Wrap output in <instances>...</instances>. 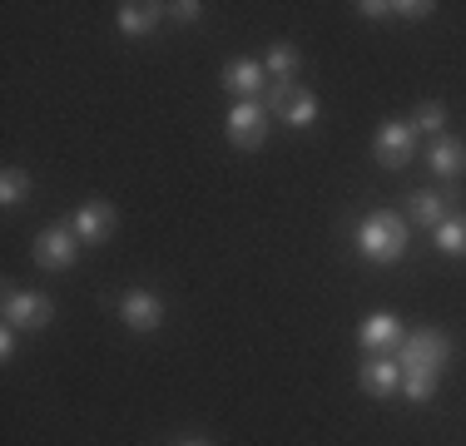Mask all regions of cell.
Here are the masks:
<instances>
[{
	"label": "cell",
	"instance_id": "3",
	"mask_svg": "<svg viewBox=\"0 0 466 446\" xmlns=\"http://www.w3.org/2000/svg\"><path fill=\"white\" fill-rule=\"evenodd\" d=\"M268 115L288 119V125H313V119H318V99H313V89H303L298 80H279L268 89Z\"/></svg>",
	"mask_w": 466,
	"mask_h": 446
},
{
	"label": "cell",
	"instance_id": "9",
	"mask_svg": "<svg viewBox=\"0 0 466 446\" xmlns=\"http://www.w3.org/2000/svg\"><path fill=\"white\" fill-rule=\"evenodd\" d=\"M397 387H402V367H397V357H372V362H362V392L392 397Z\"/></svg>",
	"mask_w": 466,
	"mask_h": 446
},
{
	"label": "cell",
	"instance_id": "18",
	"mask_svg": "<svg viewBox=\"0 0 466 446\" xmlns=\"http://www.w3.org/2000/svg\"><path fill=\"white\" fill-rule=\"evenodd\" d=\"M268 70L279 75V80H293V70H298V50H293V45H273V50H268Z\"/></svg>",
	"mask_w": 466,
	"mask_h": 446
},
{
	"label": "cell",
	"instance_id": "23",
	"mask_svg": "<svg viewBox=\"0 0 466 446\" xmlns=\"http://www.w3.org/2000/svg\"><path fill=\"white\" fill-rule=\"evenodd\" d=\"M184 446H208V441H184Z\"/></svg>",
	"mask_w": 466,
	"mask_h": 446
},
{
	"label": "cell",
	"instance_id": "17",
	"mask_svg": "<svg viewBox=\"0 0 466 446\" xmlns=\"http://www.w3.org/2000/svg\"><path fill=\"white\" fill-rule=\"evenodd\" d=\"M441 125H447V109H441L437 99H427V105H417V115H412V134H417V129H427V134H441Z\"/></svg>",
	"mask_w": 466,
	"mask_h": 446
},
{
	"label": "cell",
	"instance_id": "22",
	"mask_svg": "<svg viewBox=\"0 0 466 446\" xmlns=\"http://www.w3.org/2000/svg\"><path fill=\"white\" fill-rule=\"evenodd\" d=\"M10 352H15V328L0 332V357H10Z\"/></svg>",
	"mask_w": 466,
	"mask_h": 446
},
{
	"label": "cell",
	"instance_id": "15",
	"mask_svg": "<svg viewBox=\"0 0 466 446\" xmlns=\"http://www.w3.org/2000/svg\"><path fill=\"white\" fill-rule=\"evenodd\" d=\"M431 169L441 178H457L466 169V144L451 139V134H437V144H431Z\"/></svg>",
	"mask_w": 466,
	"mask_h": 446
},
{
	"label": "cell",
	"instance_id": "8",
	"mask_svg": "<svg viewBox=\"0 0 466 446\" xmlns=\"http://www.w3.org/2000/svg\"><path fill=\"white\" fill-rule=\"evenodd\" d=\"M407 204H412V218H417V223H431V228H441V223H447V208H461V188L447 184L441 194H427V188H421V194H412Z\"/></svg>",
	"mask_w": 466,
	"mask_h": 446
},
{
	"label": "cell",
	"instance_id": "16",
	"mask_svg": "<svg viewBox=\"0 0 466 446\" xmlns=\"http://www.w3.org/2000/svg\"><path fill=\"white\" fill-rule=\"evenodd\" d=\"M437 248L451 253V258H466V214H451L437 228Z\"/></svg>",
	"mask_w": 466,
	"mask_h": 446
},
{
	"label": "cell",
	"instance_id": "2",
	"mask_svg": "<svg viewBox=\"0 0 466 446\" xmlns=\"http://www.w3.org/2000/svg\"><path fill=\"white\" fill-rule=\"evenodd\" d=\"M358 248H362V258H372V263H397V258L407 253V223L397 218V214H372V218H362Z\"/></svg>",
	"mask_w": 466,
	"mask_h": 446
},
{
	"label": "cell",
	"instance_id": "13",
	"mask_svg": "<svg viewBox=\"0 0 466 446\" xmlns=\"http://www.w3.org/2000/svg\"><path fill=\"white\" fill-rule=\"evenodd\" d=\"M169 5H144V0H125V5H119V30H125V35H144V30H154L159 25V15Z\"/></svg>",
	"mask_w": 466,
	"mask_h": 446
},
{
	"label": "cell",
	"instance_id": "7",
	"mask_svg": "<svg viewBox=\"0 0 466 446\" xmlns=\"http://www.w3.org/2000/svg\"><path fill=\"white\" fill-rule=\"evenodd\" d=\"M412 125H382L377 129V159L387 164V169H402V164H412Z\"/></svg>",
	"mask_w": 466,
	"mask_h": 446
},
{
	"label": "cell",
	"instance_id": "21",
	"mask_svg": "<svg viewBox=\"0 0 466 446\" xmlns=\"http://www.w3.org/2000/svg\"><path fill=\"white\" fill-rule=\"evenodd\" d=\"M198 10H204L198 0H179V5H169V15H174V20H184V25H194V20H198Z\"/></svg>",
	"mask_w": 466,
	"mask_h": 446
},
{
	"label": "cell",
	"instance_id": "12",
	"mask_svg": "<svg viewBox=\"0 0 466 446\" xmlns=\"http://www.w3.org/2000/svg\"><path fill=\"white\" fill-rule=\"evenodd\" d=\"M109 228H115V208L99 204V198H90V204L75 214V233H80V243H99L109 238Z\"/></svg>",
	"mask_w": 466,
	"mask_h": 446
},
{
	"label": "cell",
	"instance_id": "6",
	"mask_svg": "<svg viewBox=\"0 0 466 446\" xmlns=\"http://www.w3.org/2000/svg\"><path fill=\"white\" fill-rule=\"evenodd\" d=\"M50 318H55L50 298H40V293H5V328L40 332V328H50Z\"/></svg>",
	"mask_w": 466,
	"mask_h": 446
},
{
	"label": "cell",
	"instance_id": "4",
	"mask_svg": "<svg viewBox=\"0 0 466 446\" xmlns=\"http://www.w3.org/2000/svg\"><path fill=\"white\" fill-rule=\"evenodd\" d=\"M228 139L238 144V149H258V144L268 139V109H263L258 99L233 105L228 109Z\"/></svg>",
	"mask_w": 466,
	"mask_h": 446
},
{
	"label": "cell",
	"instance_id": "10",
	"mask_svg": "<svg viewBox=\"0 0 466 446\" xmlns=\"http://www.w3.org/2000/svg\"><path fill=\"white\" fill-rule=\"evenodd\" d=\"M224 85L238 89L243 99H258L263 89H268V65H258V60H233L228 70H224Z\"/></svg>",
	"mask_w": 466,
	"mask_h": 446
},
{
	"label": "cell",
	"instance_id": "14",
	"mask_svg": "<svg viewBox=\"0 0 466 446\" xmlns=\"http://www.w3.org/2000/svg\"><path fill=\"white\" fill-rule=\"evenodd\" d=\"M362 348H402V322L392 312H372L362 322Z\"/></svg>",
	"mask_w": 466,
	"mask_h": 446
},
{
	"label": "cell",
	"instance_id": "19",
	"mask_svg": "<svg viewBox=\"0 0 466 446\" xmlns=\"http://www.w3.org/2000/svg\"><path fill=\"white\" fill-rule=\"evenodd\" d=\"M30 194V178L25 174H20V169H5V184H0V204H20V198H25Z\"/></svg>",
	"mask_w": 466,
	"mask_h": 446
},
{
	"label": "cell",
	"instance_id": "20",
	"mask_svg": "<svg viewBox=\"0 0 466 446\" xmlns=\"http://www.w3.org/2000/svg\"><path fill=\"white\" fill-rule=\"evenodd\" d=\"M392 10H397V15H407V20H421V15H431L437 5H431V0H427V5H421V0H402V5H392Z\"/></svg>",
	"mask_w": 466,
	"mask_h": 446
},
{
	"label": "cell",
	"instance_id": "5",
	"mask_svg": "<svg viewBox=\"0 0 466 446\" xmlns=\"http://www.w3.org/2000/svg\"><path fill=\"white\" fill-rule=\"evenodd\" d=\"M75 258H80V233H75L70 223H55V228H46L35 238V263L40 268H70Z\"/></svg>",
	"mask_w": 466,
	"mask_h": 446
},
{
	"label": "cell",
	"instance_id": "11",
	"mask_svg": "<svg viewBox=\"0 0 466 446\" xmlns=\"http://www.w3.org/2000/svg\"><path fill=\"white\" fill-rule=\"evenodd\" d=\"M119 312H125V322H129L135 332H154V328L164 322V303H159L154 293H129L125 303H119Z\"/></svg>",
	"mask_w": 466,
	"mask_h": 446
},
{
	"label": "cell",
	"instance_id": "1",
	"mask_svg": "<svg viewBox=\"0 0 466 446\" xmlns=\"http://www.w3.org/2000/svg\"><path fill=\"white\" fill-rule=\"evenodd\" d=\"M392 357H397V367H402V392L412 401H431V392H437V372L451 357V342H447V332L421 328V332H412V338H402V348H397Z\"/></svg>",
	"mask_w": 466,
	"mask_h": 446
}]
</instances>
